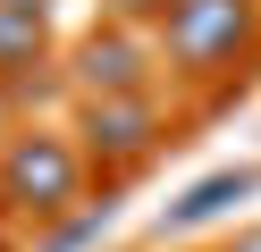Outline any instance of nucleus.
Returning <instances> with one entry per match:
<instances>
[{
	"label": "nucleus",
	"instance_id": "f257e3e1",
	"mask_svg": "<svg viewBox=\"0 0 261 252\" xmlns=\"http://www.w3.org/2000/svg\"><path fill=\"white\" fill-rule=\"evenodd\" d=\"M0 210L59 227L85 210V143L59 126H17V143L0 151Z\"/></svg>",
	"mask_w": 261,
	"mask_h": 252
},
{
	"label": "nucleus",
	"instance_id": "f03ea898",
	"mask_svg": "<svg viewBox=\"0 0 261 252\" xmlns=\"http://www.w3.org/2000/svg\"><path fill=\"white\" fill-rule=\"evenodd\" d=\"M253 50V0H177L160 17V59L177 76H227Z\"/></svg>",
	"mask_w": 261,
	"mask_h": 252
},
{
	"label": "nucleus",
	"instance_id": "7ed1b4c3",
	"mask_svg": "<svg viewBox=\"0 0 261 252\" xmlns=\"http://www.w3.org/2000/svg\"><path fill=\"white\" fill-rule=\"evenodd\" d=\"M76 143H85V160H101V168H143L160 143H169V118H160V101L152 93H126V101H85L76 109Z\"/></svg>",
	"mask_w": 261,
	"mask_h": 252
},
{
	"label": "nucleus",
	"instance_id": "20e7f679",
	"mask_svg": "<svg viewBox=\"0 0 261 252\" xmlns=\"http://www.w3.org/2000/svg\"><path fill=\"white\" fill-rule=\"evenodd\" d=\"M152 59H160V42H143V25H93L76 42V93L85 101L152 93Z\"/></svg>",
	"mask_w": 261,
	"mask_h": 252
},
{
	"label": "nucleus",
	"instance_id": "39448f33",
	"mask_svg": "<svg viewBox=\"0 0 261 252\" xmlns=\"http://www.w3.org/2000/svg\"><path fill=\"white\" fill-rule=\"evenodd\" d=\"M253 193H261V168H211V177H194L186 193L160 210V235H194V227L227 218L236 202H253Z\"/></svg>",
	"mask_w": 261,
	"mask_h": 252
},
{
	"label": "nucleus",
	"instance_id": "423d86ee",
	"mask_svg": "<svg viewBox=\"0 0 261 252\" xmlns=\"http://www.w3.org/2000/svg\"><path fill=\"white\" fill-rule=\"evenodd\" d=\"M51 50V9L34 0H0V84H25Z\"/></svg>",
	"mask_w": 261,
	"mask_h": 252
},
{
	"label": "nucleus",
	"instance_id": "0eeeda50",
	"mask_svg": "<svg viewBox=\"0 0 261 252\" xmlns=\"http://www.w3.org/2000/svg\"><path fill=\"white\" fill-rule=\"evenodd\" d=\"M110 218H118V193L85 202V210H76V218H59V227H42V252H85L93 235H110Z\"/></svg>",
	"mask_w": 261,
	"mask_h": 252
},
{
	"label": "nucleus",
	"instance_id": "6e6552de",
	"mask_svg": "<svg viewBox=\"0 0 261 252\" xmlns=\"http://www.w3.org/2000/svg\"><path fill=\"white\" fill-rule=\"evenodd\" d=\"M177 0H101V17L110 25H143V17H169Z\"/></svg>",
	"mask_w": 261,
	"mask_h": 252
},
{
	"label": "nucleus",
	"instance_id": "1a4fd4ad",
	"mask_svg": "<svg viewBox=\"0 0 261 252\" xmlns=\"http://www.w3.org/2000/svg\"><path fill=\"white\" fill-rule=\"evenodd\" d=\"M17 143V101H9V84H0V151Z\"/></svg>",
	"mask_w": 261,
	"mask_h": 252
},
{
	"label": "nucleus",
	"instance_id": "9d476101",
	"mask_svg": "<svg viewBox=\"0 0 261 252\" xmlns=\"http://www.w3.org/2000/svg\"><path fill=\"white\" fill-rule=\"evenodd\" d=\"M227 252H261V227H236V244H227Z\"/></svg>",
	"mask_w": 261,
	"mask_h": 252
}]
</instances>
